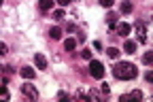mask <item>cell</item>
I'll return each instance as SVG.
<instances>
[{
    "instance_id": "cell-27",
    "label": "cell",
    "mask_w": 153,
    "mask_h": 102,
    "mask_svg": "<svg viewBox=\"0 0 153 102\" xmlns=\"http://www.w3.org/2000/svg\"><path fill=\"white\" fill-rule=\"evenodd\" d=\"M70 2H74V0H70Z\"/></svg>"
},
{
    "instance_id": "cell-13",
    "label": "cell",
    "mask_w": 153,
    "mask_h": 102,
    "mask_svg": "<svg viewBox=\"0 0 153 102\" xmlns=\"http://www.w3.org/2000/svg\"><path fill=\"white\" fill-rule=\"evenodd\" d=\"M74 47H76V38H66L64 40V49L66 51H72Z\"/></svg>"
},
{
    "instance_id": "cell-25",
    "label": "cell",
    "mask_w": 153,
    "mask_h": 102,
    "mask_svg": "<svg viewBox=\"0 0 153 102\" xmlns=\"http://www.w3.org/2000/svg\"><path fill=\"white\" fill-rule=\"evenodd\" d=\"M7 72V66H0V74H4Z\"/></svg>"
},
{
    "instance_id": "cell-1",
    "label": "cell",
    "mask_w": 153,
    "mask_h": 102,
    "mask_svg": "<svg viewBox=\"0 0 153 102\" xmlns=\"http://www.w3.org/2000/svg\"><path fill=\"white\" fill-rule=\"evenodd\" d=\"M113 74H115V79H119V81H132V79L138 77V68L134 64H130V62H119L117 66L113 68Z\"/></svg>"
},
{
    "instance_id": "cell-26",
    "label": "cell",
    "mask_w": 153,
    "mask_h": 102,
    "mask_svg": "<svg viewBox=\"0 0 153 102\" xmlns=\"http://www.w3.org/2000/svg\"><path fill=\"white\" fill-rule=\"evenodd\" d=\"M2 2H4V0H0V7H2Z\"/></svg>"
},
{
    "instance_id": "cell-6",
    "label": "cell",
    "mask_w": 153,
    "mask_h": 102,
    "mask_svg": "<svg viewBox=\"0 0 153 102\" xmlns=\"http://www.w3.org/2000/svg\"><path fill=\"white\" fill-rule=\"evenodd\" d=\"M136 32H138V43H147V36H145V24L136 22Z\"/></svg>"
},
{
    "instance_id": "cell-15",
    "label": "cell",
    "mask_w": 153,
    "mask_h": 102,
    "mask_svg": "<svg viewBox=\"0 0 153 102\" xmlns=\"http://www.w3.org/2000/svg\"><path fill=\"white\" fill-rule=\"evenodd\" d=\"M106 53H108V57H113V60H115V57H119V49H117V47H108Z\"/></svg>"
},
{
    "instance_id": "cell-22",
    "label": "cell",
    "mask_w": 153,
    "mask_h": 102,
    "mask_svg": "<svg viewBox=\"0 0 153 102\" xmlns=\"http://www.w3.org/2000/svg\"><path fill=\"white\" fill-rule=\"evenodd\" d=\"M7 53V45L4 43H0V55H4Z\"/></svg>"
},
{
    "instance_id": "cell-9",
    "label": "cell",
    "mask_w": 153,
    "mask_h": 102,
    "mask_svg": "<svg viewBox=\"0 0 153 102\" xmlns=\"http://www.w3.org/2000/svg\"><path fill=\"white\" fill-rule=\"evenodd\" d=\"M51 7H53V0H38V11L45 13V11H49Z\"/></svg>"
},
{
    "instance_id": "cell-20",
    "label": "cell",
    "mask_w": 153,
    "mask_h": 102,
    "mask_svg": "<svg viewBox=\"0 0 153 102\" xmlns=\"http://www.w3.org/2000/svg\"><path fill=\"white\" fill-rule=\"evenodd\" d=\"M0 96H2V98H9V89H7L4 85H0Z\"/></svg>"
},
{
    "instance_id": "cell-21",
    "label": "cell",
    "mask_w": 153,
    "mask_h": 102,
    "mask_svg": "<svg viewBox=\"0 0 153 102\" xmlns=\"http://www.w3.org/2000/svg\"><path fill=\"white\" fill-rule=\"evenodd\" d=\"M57 100H68V94L66 92H60V94H57Z\"/></svg>"
},
{
    "instance_id": "cell-8",
    "label": "cell",
    "mask_w": 153,
    "mask_h": 102,
    "mask_svg": "<svg viewBox=\"0 0 153 102\" xmlns=\"http://www.w3.org/2000/svg\"><path fill=\"white\" fill-rule=\"evenodd\" d=\"M123 51L126 53H136V40H126V43H123Z\"/></svg>"
},
{
    "instance_id": "cell-5",
    "label": "cell",
    "mask_w": 153,
    "mask_h": 102,
    "mask_svg": "<svg viewBox=\"0 0 153 102\" xmlns=\"http://www.w3.org/2000/svg\"><path fill=\"white\" fill-rule=\"evenodd\" d=\"M119 32V36H128L130 34V30H132V26L130 24H126V22H121V24H117V28H115Z\"/></svg>"
},
{
    "instance_id": "cell-23",
    "label": "cell",
    "mask_w": 153,
    "mask_h": 102,
    "mask_svg": "<svg viewBox=\"0 0 153 102\" xmlns=\"http://www.w3.org/2000/svg\"><path fill=\"white\" fill-rule=\"evenodd\" d=\"M100 89H102V94H108V85H106V83H102Z\"/></svg>"
},
{
    "instance_id": "cell-17",
    "label": "cell",
    "mask_w": 153,
    "mask_h": 102,
    "mask_svg": "<svg viewBox=\"0 0 153 102\" xmlns=\"http://www.w3.org/2000/svg\"><path fill=\"white\" fill-rule=\"evenodd\" d=\"M151 60H153V53H151V51H147V53L143 55V64H151Z\"/></svg>"
},
{
    "instance_id": "cell-11",
    "label": "cell",
    "mask_w": 153,
    "mask_h": 102,
    "mask_svg": "<svg viewBox=\"0 0 153 102\" xmlns=\"http://www.w3.org/2000/svg\"><path fill=\"white\" fill-rule=\"evenodd\" d=\"M19 74H22L24 79H34V68H30V66H24L22 70H19Z\"/></svg>"
},
{
    "instance_id": "cell-18",
    "label": "cell",
    "mask_w": 153,
    "mask_h": 102,
    "mask_svg": "<svg viewBox=\"0 0 153 102\" xmlns=\"http://www.w3.org/2000/svg\"><path fill=\"white\" fill-rule=\"evenodd\" d=\"M81 57H83V60H91V51H89V49L85 47V49L81 51Z\"/></svg>"
},
{
    "instance_id": "cell-14",
    "label": "cell",
    "mask_w": 153,
    "mask_h": 102,
    "mask_svg": "<svg viewBox=\"0 0 153 102\" xmlns=\"http://www.w3.org/2000/svg\"><path fill=\"white\" fill-rule=\"evenodd\" d=\"M121 13H132V2H130V0H123V2H121Z\"/></svg>"
},
{
    "instance_id": "cell-4",
    "label": "cell",
    "mask_w": 153,
    "mask_h": 102,
    "mask_svg": "<svg viewBox=\"0 0 153 102\" xmlns=\"http://www.w3.org/2000/svg\"><path fill=\"white\" fill-rule=\"evenodd\" d=\"M34 62H36V68H41V70L47 68V57H45L43 53H36V55H34Z\"/></svg>"
},
{
    "instance_id": "cell-10",
    "label": "cell",
    "mask_w": 153,
    "mask_h": 102,
    "mask_svg": "<svg viewBox=\"0 0 153 102\" xmlns=\"http://www.w3.org/2000/svg\"><path fill=\"white\" fill-rule=\"evenodd\" d=\"M106 24H108L111 30H115V28H117V15H115V13H108V15H106Z\"/></svg>"
},
{
    "instance_id": "cell-3",
    "label": "cell",
    "mask_w": 153,
    "mask_h": 102,
    "mask_svg": "<svg viewBox=\"0 0 153 102\" xmlns=\"http://www.w3.org/2000/svg\"><path fill=\"white\" fill-rule=\"evenodd\" d=\"M22 94H24L26 98H30V100H36V98H38L36 87H34V85H30V83H24V85H22Z\"/></svg>"
},
{
    "instance_id": "cell-7",
    "label": "cell",
    "mask_w": 153,
    "mask_h": 102,
    "mask_svg": "<svg viewBox=\"0 0 153 102\" xmlns=\"http://www.w3.org/2000/svg\"><path fill=\"white\" fill-rule=\"evenodd\" d=\"M140 98H143V92H138V89H134V92H130V94L121 96L119 100H140Z\"/></svg>"
},
{
    "instance_id": "cell-2",
    "label": "cell",
    "mask_w": 153,
    "mask_h": 102,
    "mask_svg": "<svg viewBox=\"0 0 153 102\" xmlns=\"http://www.w3.org/2000/svg\"><path fill=\"white\" fill-rule=\"evenodd\" d=\"M89 74L94 79H102L104 77V66L102 62H98V60H89Z\"/></svg>"
},
{
    "instance_id": "cell-19",
    "label": "cell",
    "mask_w": 153,
    "mask_h": 102,
    "mask_svg": "<svg viewBox=\"0 0 153 102\" xmlns=\"http://www.w3.org/2000/svg\"><path fill=\"white\" fill-rule=\"evenodd\" d=\"M100 4H102L104 9H111V7L115 4V0H100Z\"/></svg>"
},
{
    "instance_id": "cell-12",
    "label": "cell",
    "mask_w": 153,
    "mask_h": 102,
    "mask_svg": "<svg viewBox=\"0 0 153 102\" xmlns=\"http://www.w3.org/2000/svg\"><path fill=\"white\" fill-rule=\"evenodd\" d=\"M49 36H51L53 40H60V38H62V30L55 26V28H51V30H49Z\"/></svg>"
},
{
    "instance_id": "cell-16",
    "label": "cell",
    "mask_w": 153,
    "mask_h": 102,
    "mask_svg": "<svg viewBox=\"0 0 153 102\" xmlns=\"http://www.w3.org/2000/svg\"><path fill=\"white\" fill-rule=\"evenodd\" d=\"M53 19H55V22H62V19H64V11L62 9H55L53 11Z\"/></svg>"
},
{
    "instance_id": "cell-24",
    "label": "cell",
    "mask_w": 153,
    "mask_h": 102,
    "mask_svg": "<svg viewBox=\"0 0 153 102\" xmlns=\"http://www.w3.org/2000/svg\"><path fill=\"white\" fill-rule=\"evenodd\" d=\"M57 2H60V4H62V7H66V4H68V2H70V0H57Z\"/></svg>"
}]
</instances>
